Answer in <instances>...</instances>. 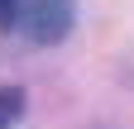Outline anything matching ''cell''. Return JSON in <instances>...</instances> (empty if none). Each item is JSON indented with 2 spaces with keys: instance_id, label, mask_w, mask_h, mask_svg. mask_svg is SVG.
I'll list each match as a JSON object with an SVG mask.
<instances>
[{
  "instance_id": "cell-1",
  "label": "cell",
  "mask_w": 134,
  "mask_h": 129,
  "mask_svg": "<svg viewBox=\"0 0 134 129\" xmlns=\"http://www.w3.org/2000/svg\"><path fill=\"white\" fill-rule=\"evenodd\" d=\"M77 24V5L72 0H29L24 10V29L34 43H62Z\"/></svg>"
},
{
  "instance_id": "cell-3",
  "label": "cell",
  "mask_w": 134,
  "mask_h": 129,
  "mask_svg": "<svg viewBox=\"0 0 134 129\" xmlns=\"http://www.w3.org/2000/svg\"><path fill=\"white\" fill-rule=\"evenodd\" d=\"M19 19V0H0V29H14Z\"/></svg>"
},
{
  "instance_id": "cell-2",
  "label": "cell",
  "mask_w": 134,
  "mask_h": 129,
  "mask_svg": "<svg viewBox=\"0 0 134 129\" xmlns=\"http://www.w3.org/2000/svg\"><path fill=\"white\" fill-rule=\"evenodd\" d=\"M24 115V86H0V129H14Z\"/></svg>"
}]
</instances>
